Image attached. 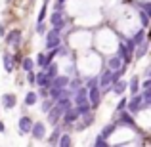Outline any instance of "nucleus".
Segmentation results:
<instances>
[{
	"mask_svg": "<svg viewBox=\"0 0 151 147\" xmlns=\"http://www.w3.org/2000/svg\"><path fill=\"white\" fill-rule=\"evenodd\" d=\"M21 130H23V132H29V130H31V120H29V118H23V120H21Z\"/></svg>",
	"mask_w": 151,
	"mask_h": 147,
	"instance_id": "obj_1",
	"label": "nucleus"
},
{
	"mask_svg": "<svg viewBox=\"0 0 151 147\" xmlns=\"http://www.w3.org/2000/svg\"><path fill=\"white\" fill-rule=\"evenodd\" d=\"M23 67H25V69H31V67H33V63H31V59H25V63H23Z\"/></svg>",
	"mask_w": 151,
	"mask_h": 147,
	"instance_id": "obj_2",
	"label": "nucleus"
}]
</instances>
